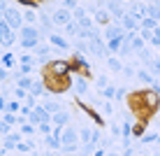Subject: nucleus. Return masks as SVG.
Wrapping results in <instances>:
<instances>
[{"instance_id": "obj_1", "label": "nucleus", "mask_w": 160, "mask_h": 156, "mask_svg": "<svg viewBox=\"0 0 160 156\" xmlns=\"http://www.w3.org/2000/svg\"><path fill=\"white\" fill-rule=\"evenodd\" d=\"M72 72H74L72 61L56 58V61H49V63L44 65V79H49V77H70Z\"/></svg>"}, {"instance_id": "obj_2", "label": "nucleus", "mask_w": 160, "mask_h": 156, "mask_svg": "<svg viewBox=\"0 0 160 156\" xmlns=\"http://www.w3.org/2000/svg\"><path fill=\"white\" fill-rule=\"evenodd\" d=\"M40 37H42V33L35 28V26H23V28L19 30V44L23 49H32L35 51V47L40 44Z\"/></svg>"}, {"instance_id": "obj_3", "label": "nucleus", "mask_w": 160, "mask_h": 156, "mask_svg": "<svg viewBox=\"0 0 160 156\" xmlns=\"http://www.w3.org/2000/svg\"><path fill=\"white\" fill-rule=\"evenodd\" d=\"M2 16H5V21H7V26H9L12 30H16V33L26 26V24H23V12H21V9H16V7H12V5L5 9Z\"/></svg>"}, {"instance_id": "obj_4", "label": "nucleus", "mask_w": 160, "mask_h": 156, "mask_svg": "<svg viewBox=\"0 0 160 156\" xmlns=\"http://www.w3.org/2000/svg\"><path fill=\"white\" fill-rule=\"evenodd\" d=\"M158 110H160V93L153 86L144 89V112H146V116L153 114V112H158Z\"/></svg>"}, {"instance_id": "obj_5", "label": "nucleus", "mask_w": 160, "mask_h": 156, "mask_svg": "<svg viewBox=\"0 0 160 156\" xmlns=\"http://www.w3.org/2000/svg\"><path fill=\"white\" fill-rule=\"evenodd\" d=\"M88 89H91V84H88V77L86 75H74V79H72V93L79 100H84L88 96Z\"/></svg>"}, {"instance_id": "obj_6", "label": "nucleus", "mask_w": 160, "mask_h": 156, "mask_svg": "<svg viewBox=\"0 0 160 156\" xmlns=\"http://www.w3.org/2000/svg\"><path fill=\"white\" fill-rule=\"evenodd\" d=\"M47 121H51V114L44 110V105H37V107H32V112H30V116H28V124L40 126V124H47Z\"/></svg>"}, {"instance_id": "obj_7", "label": "nucleus", "mask_w": 160, "mask_h": 156, "mask_svg": "<svg viewBox=\"0 0 160 156\" xmlns=\"http://www.w3.org/2000/svg\"><path fill=\"white\" fill-rule=\"evenodd\" d=\"M51 19H53V24H56V26H63V28L70 24V21H74V19H72V12H70V9H65V7H56V9L51 12Z\"/></svg>"}, {"instance_id": "obj_8", "label": "nucleus", "mask_w": 160, "mask_h": 156, "mask_svg": "<svg viewBox=\"0 0 160 156\" xmlns=\"http://www.w3.org/2000/svg\"><path fill=\"white\" fill-rule=\"evenodd\" d=\"M128 14L142 24V19L146 16V3H142V0H132V3L128 5Z\"/></svg>"}, {"instance_id": "obj_9", "label": "nucleus", "mask_w": 160, "mask_h": 156, "mask_svg": "<svg viewBox=\"0 0 160 156\" xmlns=\"http://www.w3.org/2000/svg\"><path fill=\"white\" fill-rule=\"evenodd\" d=\"M107 12L114 16V19H123L125 16V12H128V9H125V5H123V0H107Z\"/></svg>"}, {"instance_id": "obj_10", "label": "nucleus", "mask_w": 160, "mask_h": 156, "mask_svg": "<svg viewBox=\"0 0 160 156\" xmlns=\"http://www.w3.org/2000/svg\"><path fill=\"white\" fill-rule=\"evenodd\" d=\"M70 119H72V114L68 110H60V112H56L51 116V124L58 126V128H65V126H70Z\"/></svg>"}, {"instance_id": "obj_11", "label": "nucleus", "mask_w": 160, "mask_h": 156, "mask_svg": "<svg viewBox=\"0 0 160 156\" xmlns=\"http://www.w3.org/2000/svg\"><path fill=\"white\" fill-rule=\"evenodd\" d=\"M125 30L121 28V24H107V28H104V42L107 40H114V37H123Z\"/></svg>"}, {"instance_id": "obj_12", "label": "nucleus", "mask_w": 160, "mask_h": 156, "mask_svg": "<svg viewBox=\"0 0 160 156\" xmlns=\"http://www.w3.org/2000/svg\"><path fill=\"white\" fill-rule=\"evenodd\" d=\"M49 44H51L53 49H58V51H65V49H70L68 40H65L63 35H58V33H51V35H49Z\"/></svg>"}, {"instance_id": "obj_13", "label": "nucleus", "mask_w": 160, "mask_h": 156, "mask_svg": "<svg viewBox=\"0 0 160 156\" xmlns=\"http://www.w3.org/2000/svg\"><path fill=\"white\" fill-rule=\"evenodd\" d=\"M128 40H130V47H132V51H142V49L146 47V40L139 35V33H128Z\"/></svg>"}, {"instance_id": "obj_14", "label": "nucleus", "mask_w": 160, "mask_h": 156, "mask_svg": "<svg viewBox=\"0 0 160 156\" xmlns=\"http://www.w3.org/2000/svg\"><path fill=\"white\" fill-rule=\"evenodd\" d=\"M121 28H123L125 33H135L137 28H139V21H137V19H132V16H130L128 12H125V16L121 19Z\"/></svg>"}, {"instance_id": "obj_15", "label": "nucleus", "mask_w": 160, "mask_h": 156, "mask_svg": "<svg viewBox=\"0 0 160 156\" xmlns=\"http://www.w3.org/2000/svg\"><path fill=\"white\" fill-rule=\"evenodd\" d=\"M137 79H139V82H144L146 86H153V84L158 82V77H153L146 68H142V70H137Z\"/></svg>"}, {"instance_id": "obj_16", "label": "nucleus", "mask_w": 160, "mask_h": 156, "mask_svg": "<svg viewBox=\"0 0 160 156\" xmlns=\"http://www.w3.org/2000/svg\"><path fill=\"white\" fill-rule=\"evenodd\" d=\"M79 142H81V144L93 142V128H91V126H81V128H79Z\"/></svg>"}, {"instance_id": "obj_17", "label": "nucleus", "mask_w": 160, "mask_h": 156, "mask_svg": "<svg viewBox=\"0 0 160 156\" xmlns=\"http://www.w3.org/2000/svg\"><path fill=\"white\" fill-rule=\"evenodd\" d=\"M14 152H19V154H32V152H35V144H32L30 140H26V137H23V140L16 144V149H14Z\"/></svg>"}, {"instance_id": "obj_18", "label": "nucleus", "mask_w": 160, "mask_h": 156, "mask_svg": "<svg viewBox=\"0 0 160 156\" xmlns=\"http://www.w3.org/2000/svg\"><path fill=\"white\" fill-rule=\"evenodd\" d=\"M37 19H40V14H37L35 9H30V7L23 9V24H26V26H35Z\"/></svg>"}, {"instance_id": "obj_19", "label": "nucleus", "mask_w": 160, "mask_h": 156, "mask_svg": "<svg viewBox=\"0 0 160 156\" xmlns=\"http://www.w3.org/2000/svg\"><path fill=\"white\" fill-rule=\"evenodd\" d=\"M93 16H95V21H98V24H109V19H112V14L107 12V7L95 9V12H93Z\"/></svg>"}, {"instance_id": "obj_20", "label": "nucleus", "mask_w": 160, "mask_h": 156, "mask_svg": "<svg viewBox=\"0 0 160 156\" xmlns=\"http://www.w3.org/2000/svg\"><path fill=\"white\" fill-rule=\"evenodd\" d=\"M125 35H128V33H125ZM125 35H123V37H114V40H107V49H109V54H118V49H121V44H123Z\"/></svg>"}, {"instance_id": "obj_21", "label": "nucleus", "mask_w": 160, "mask_h": 156, "mask_svg": "<svg viewBox=\"0 0 160 156\" xmlns=\"http://www.w3.org/2000/svg\"><path fill=\"white\" fill-rule=\"evenodd\" d=\"M19 133H21L23 137H32V135L37 133V126H32V124H28V121H26V124L19 126Z\"/></svg>"}, {"instance_id": "obj_22", "label": "nucleus", "mask_w": 160, "mask_h": 156, "mask_svg": "<svg viewBox=\"0 0 160 156\" xmlns=\"http://www.w3.org/2000/svg\"><path fill=\"white\" fill-rule=\"evenodd\" d=\"M144 68L151 72L153 77H160V58H153V61H148V63H144Z\"/></svg>"}, {"instance_id": "obj_23", "label": "nucleus", "mask_w": 160, "mask_h": 156, "mask_svg": "<svg viewBox=\"0 0 160 156\" xmlns=\"http://www.w3.org/2000/svg\"><path fill=\"white\" fill-rule=\"evenodd\" d=\"M100 98L102 100H114V98H116V86H114V84L104 86L102 91H100Z\"/></svg>"}, {"instance_id": "obj_24", "label": "nucleus", "mask_w": 160, "mask_h": 156, "mask_svg": "<svg viewBox=\"0 0 160 156\" xmlns=\"http://www.w3.org/2000/svg\"><path fill=\"white\" fill-rule=\"evenodd\" d=\"M107 68L112 72H121L123 70V63H121V58H116V56H109L107 58Z\"/></svg>"}, {"instance_id": "obj_25", "label": "nucleus", "mask_w": 160, "mask_h": 156, "mask_svg": "<svg viewBox=\"0 0 160 156\" xmlns=\"http://www.w3.org/2000/svg\"><path fill=\"white\" fill-rule=\"evenodd\" d=\"M32 84H35V79H32V77H19V79H16V86H19V89H26L28 93H30Z\"/></svg>"}, {"instance_id": "obj_26", "label": "nucleus", "mask_w": 160, "mask_h": 156, "mask_svg": "<svg viewBox=\"0 0 160 156\" xmlns=\"http://www.w3.org/2000/svg\"><path fill=\"white\" fill-rule=\"evenodd\" d=\"M158 21L156 19H151V16H144V19H142V24H139V28H146V30H156L158 28Z\"/></svg>"}, {"instance_id": "obj_27", "label": "nucleus", "mask_w": 160, "mask_h": 156, "mask_svg": "<svg viewBox=\"0 0 160 156\" xmlns=\"http://www.w3.org/2000/svg\"><path fill=\"white\" fill-rule=\"evenodd\" d=\"M44 110H47V112L53 116L56 112H60L63 107H60V103H56V100H47V103H44Z\"/></svg>"}, {"instance_id": "obj_28", "label": "nucleus", "mask_w": 160, "mask_h": 156, "mask_svg": "<svg viewBox=\"0 0 160 156\" xmlns=\"http://www.w3.org/2000/svg\"><path fill=\"white\" fill-rule=\"evenodd\" d=\"M79 24H77V21H70L68 26H65V35H72V37H79Z\"/></svg>"}, {"instance_id": "obj_29", "label": "nucleus", "mask_w": 160, "mask_h": 156, "mask_svg": "<svg viewBox=\"0 0 160 156\" xmlns=\"http://www.w3.org/2000/svg\"><path fill=\"white\" fill-rule=\"evenodd\" d=\"M0 63H2V68H14V65H16V56H14L12 51H7V54L2 56V61H0Z\"/></svg>"}, {"instance_id": "obj_30", "label": "nucleus", "mask_w": 160, "mask_h": 156, "mask_svg": "<svg viewBox=\"0 0 160 156\" xmlns=\"http://www.w3.org/2000/svg\"><path fill=\"white\" fill-rule=\"evenodd\" d=\"M5 112H12V114H19L21 112V103H19V100H7V110H5Z\"/></svg>"}, {"instance_id": "obj_31", "label": "nucleus", "mask_w": 160, "mask_h": 156, "mask_svg": "<svg viewBox=\"0 0 160 156\" xmlns=\"http://www.w3.org/2000/svg\"><path fill=\"white\" fill-rule=\"evenodd\" d=\"M12 96H14L16 100H28V96H30V93L26 91V89H19V86H14V89H12Z\"/></svg>"}, {"instance_id": "obj_32", "label": "nucleus", "mask_w": 160, "mask_h": 156, "mask_svg": "<svg viewBox=\"0 0 160 156\" xmlns=\"http://www.w3.org/2000/svg\"><path fill=\"white\" fill-rule=\"evenodd\" d=\"M37 133H42L44 137L51 135V133H53V124H51V121H47V124H40V126H37Z\"/></svg>"}, {"instance_id": "obj_33", "label": "nucleus", "mask_w": 160, "mask_h": 156, "mask_svg": "<svg viewBox=\"0 0 160 156\" xmlns=\"http://www.w3.org/2000/svg\"><path fill=\"white\" fill-rule=\"evenodd\" d=\"M156 140H158V133H144L139 137V144H153Z\"/></svg>"}, {"instance_id": "obj_34", "label": "nucleus", "mask_w": 160, "mask_h": 156, "mask_svg": "<svg viewBox=\"0 0 160 156\" xmlns=\"http://www.w3.org/2000/svg\"><path fill=\"white\" fill-rule=\"evenodd\" d=\"M58 3H60V7L70 9V12H74V9L79 7V0H58Z\"/></svg>"}, {"instance_id": "obj_35", "label": "nucleus", "mask_w": 160, "mask_h": 156, "mask_svg": "<svg viewBox=\"0 0 160 156\" xmlns=\"http://www.w3.org/2000/svg\"><path fill=\"white\" fill-rule=\"evenodd\" d=\"M109 84H112V82H109V79H107L104 75H102V77H98V79H95V86H98V91H102V89H104V86H109Z\"/></svg>"}, {"instance_id": "obj_36", "label": "nucleus", "mask_w": 160, "mask_h": 156, "mask_svg": "<svg viewBox=\"0 0 160 156\" xmlns=\"http://www.w3.org/2000/svg\"><path fill=\"white\" fill-rule=\"evenodd\" d=\"M84 16H88L84 7H77L74 12H72V19H74V21H81V19H84Z\"/></svg>"}, {"instance_id": "obj_37", "label": "nucleus", "mask_w": 160, "mask_h": 156, "mask_svg": "<svg viewBox=\"0 0 160 156\" xmlns=\"http://www.w3.org/2000/svg\"><path fill=\"white\" fill-rule=\"evenodd\" d=\"M121 72H123L128 79H130V77H137V70L132 68V65H123V70H121Z\"/></svg>"}, {"instance_id": "obj_38", "label": "nucleus", "mask_w": 160, "mask_h": 156, "mask_svg": "<svg viewBox=\"0 0 160 156\" xmlns=\"http://www.w3.org/2000/svg\"><path fill=\"white\" fill-rule=\"evenodd\" d=\"M139 35H142V37H144V40H146V42H151V40H153V30H146V28H139Z\"/></svg>"}, {"instance_id": "obj_39", "label": "nucleus", "mask_w": 160, "mask_h": 156, "mask_svg": "<svg viewBox=\"0 0 160 156\" xmlns=\"http://www.w3.org/2000/svg\"><path fill=\"white\" fill-rule=\"evenodd\" d=\"M132 135H137V137H142V135H144V124L132 126Z\"/></svg>"}, {"instance_id": "obj_40", "label": "nucleus", "mask_w": 160, "mask_h": 156, "mask_svg": "<svg viewBox=\"0 0 160 156\" xmlns=\"http://www.w3.org/2000/svg\"><path fill=\"white\" fill-rule=\"evenodd\" d=\"M9 133H12V126H7V124H5V121H0V135H9Z\"/></svg>"}, {"instance_id": "obj_41", "label": "nucleus", "mask_w": 160, "mask_h": 156, "mask_svg": "<svg viewBox=\"0 0 160 156\" xmlns=\"http://www.w3.org/2000/svg\"><path fill=\"white\" fill-rule=\"evenodd\" d=\"M0 82H2V84H9V75H7V70H5L2 65H0Z\"/></svg>"}, {"instance_id": "obj_42", "label": "nucleus", "mask_w": 160, "mask_h": 156, "mask_svg": "<svg viewBox=\"0 0 160 156\" xmlns=\"http://www.w3.org/2000/svg\"><path fill=\"white\" fill-rule=\"evenodd\" d=\"M109 131H112L114 137H121V126L118 124H112V126H109Z\"/></svg>"}, {"instance_id": "obj_43", "label": "nucleus", "mask_w": 160, "mask_h": 156, "mask_svg": "<svg viewBox=\"0 0 160 156\" xmlns=\"http://www.w3.org/2000/svg\"><path fill=\"white\" fill-rule=\"evenodd\" d=\"M30 112H32V107H30V105H21V116H26V119H28Z\"/></svg>"}, {"instance_id": "obj_44", "label": "nucleus", "mask_w": 160, "mask_h": 156, "mask_svg": "<svg viewBox=\"0 0 160 156\" xmlns=\"http://www.w3.org/2000/svg\"><path fill=\"white\" fill-rule=\"evenodd\" d=\"M123 98H125V89H116V103H123Z\"/></svg>"}, {"instance_id": "obj_45", "label": "nucleus", "mask_w": 160, "mask_h": 156, "mask_svg": "<svg viewBox=\"0 0 160 156\" xmlns=\"http://www.w3.org/2000/svg\"><path fill=\"white\" fill-rule=\"evenodd\" d=\"M16 3H21V5H26V7H35L40 0H16Z\"/></svg>"}, {"instance_id": "obj_46", "label": "nucleus", "mask_w": 160, "mask_h": 156, "mask_svg": "<svg viewBox=\"0 0 160 156\" xmlns=\"http://www.w3.org/2000/svg\"><path fill=\"white\" fill-rule=\"evenodd\" d=\"M5 110H7V98L0 93V112H5Z\"/></svg>"}, {"instance_id": "obj_47", "label": "nucleus", "mask_w": 160, "mask_h": 156, "mask_svg": "<svg viewBox=\"0 0 160 156\" xmlns=\"http://www.w3.org/2000/svg\"><path fill=\"white\" fill-rule=\"evenodd\" d=\"M7 7H9L7 0H0V14H5V9H7Z\"/></svg>"}, {"instance_id": "obj_48", "label": "nucleus", "mask_w": 160, "mask_h": 156, "mask_svg": "<svg viewBox=\"0 0 160 156\" xmlns=\"http://www.w3.org/2000/svg\"><path fill=\"white\" fill-rule=\"evenodd\" d=\"M104 156H121V154H116V152H109V149H107V154H104Z\"/></svg>"}, {"instance_id": "obj_49", "label": "nucleus", "mask_w": 160, "mask_h": 156, "mask_svg": "<svg viewBox=\"0 0 160 156\" xmlns=\"http://www.w3.org/2000/svg\"><path fill=\"white\" fill-rule=\"evenodd\" d=\"M156 144H158V147H160V133H158V140H156Z\"/></svg>"}, {"instance_id": "obj_50", "label": "nucleus", "mask_w": 160, "mask_h": 156, "mask_svg": "<svg viewBox=\"0 0 160 156\" xmlns=\"http://www.w3.org/2000/svg\"><path fill=\"white\" fill-rule=\"evenodd\" d=\"M74 156H81V154H79V152H77V154H74Z\"/></svg>"}, {"instance_id": "obj_51", "label": "nucleus", "mask_w": 160, "mask_h": 156, "mask_svg": "<svg viewBox=\"0 0 160 156\" xmlns=\"http://www.w3.org/2000/svg\"><path fill=\"white\" fill-rule=\"evenodd\" d=\"M0 152H2V144H0Z\"/></svg>"}, {"instance_id": "obj_52", "label": "nucleus", "mask_w": 160, "mask_h": 156, "mask_svg": "<svg viewBox=\"0 0 160 156\" xmlns=\"http://www.w3.org/2000/svg\"><path fill=\"white\" fill-rule=\"evenodd\" d=\"M153 156H160V154H153Z\"/></svg>"}, {"instance_id": "obj_53", "label": "nucleus", "mask_w": 160, "mask_h": 156, "mask_svg": "<svg viewBox=\"0 0 160 156\" xmlns=\"http://www.w3.org/2000/svg\"><path fill=\"white\" fill-rule=\"evenodd\" d=\"M0 47H2V44H0Z\"/></svg>"}]
</instances>
